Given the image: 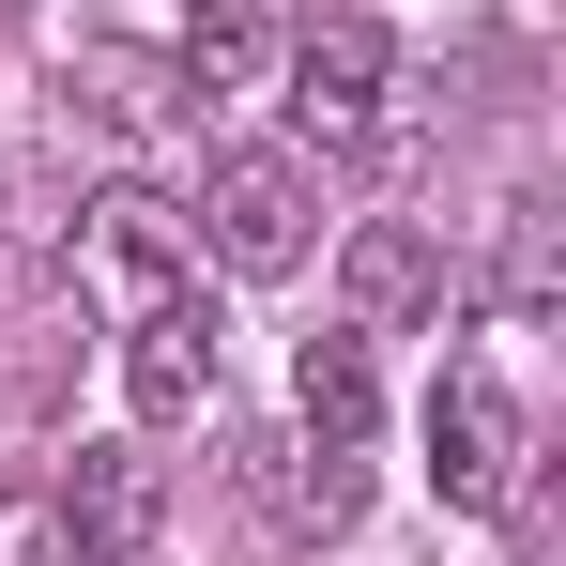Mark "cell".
Here are the masks:
<instances>
[{
	"label": "cell",
	"instance_id": "cell-1",
	"mask_svg": "<svg viewBox=\"0 0 566 566\" xmlns=\"http://www.w3.org/2000/svg\"><path fill=\"white\" fill-rule=\"evenodd\" d=\"M185 230L230 261V276H306V245H322V169H306L291 138H230V154L199 169Z\"/></svg>",
	"mask_w": 566,
	"mask_h": 566
},
{
	"label": "cell",
	"instance_id": "cell-2",
	"mask_svg": "<svg viewBox=\"0 0 566 566\" xmlns=\"http://www.w3.org/2000/svg\"><path fill=\"white\" fill-rule=\"evenodd\" d=\"M169 291H199V230H185V199H154V185L77 199V306H93L107 337H123V322H154Z\"/></svg>",
	"mask_w": 566,
	"mask_h": 566
},
{
	"label": "cell",
	"instance_id": "cell-3",
	"mask_svg": "<svg viewBox=\"0 0 566 566\" xmlns=\"http://www.w3.org/2000/svg\"><path fill=\"white\" fill-rule=\"evenodd\" d=\"M276 93H291V123L322 138V154H368L382 138V93H398V31L382 15H291V62H276Z\"/></svg>",
	"mask_w": 566,
	"mask_h": 566
},
{
	"label": "cell",
	"instance_id": "cell-4",
	"mask_svg": "<svg viewBox=\"0 0 566 566\" xmlns=\"http://www.w3.org/2000/svg\"><path fill=\"white\" fill-rule=\"evenodd\" d=\"M429 490H444L460 521H505V505L536 490V429H521V398H505L490 368L429 382Z\"/></svg>",
	"mask_w": 566,
	"mask_h": 566
},
{
	"label": "cell",
	"instance_id": "cell-5",
	"mask_svg": "<svg viewBox=\"0 0 566 566\" xmlns=\"http://www.w3.org/2000/svg\"><path fill=\"white\" fill-rule=\"evenodd\" d=\"M214 353H230V322H214L199 291H169L154 322H123V398H138V429H185L199 398H214Z\"/></svg>",
	"mask_w": 566,
	"mask_h": 566
},
{
	"label": "cell",
	"instance_id": "cell-6",
	"mask_svg": "<svg viewBox=\"0 0 566 566\" xmlns=\"http://www.w3.org/2000/svg\"><path fill=\"white\" fill-rule=\"evenodd\" d=\"M46 505H62V552H77V566H123V552H154L169 474L138 460V444H77V474H62Z\"/></svg>",
	"mask_w": 566,
	"mask_h": 566
},
{
	"label": "cell",
	"instance_id": "cell-7",
	"mask_svg": "<svg viewBox=\"0 0 566 566\" xmlns=\"http://www.w3.org/2000/svg\"><path fill=\"white\" fill-rule=\"evenodd\" d=\"M337 306H353V337H413V322L444 306V261H429V230L368 214V230L337 245Z\"/></svg>",
	"mask_w": 566,
	"mask_h": 566
},
{
	"label": "cell",
	"instance_id": "cell-8",
	"mask_svg": "<svg viewBox=\"0 0 566 566\" xmlns=\"http://www.w3.org/2000/svg\"><path fill=\"white\" fill-rule=\"evenodd\" d=\"M276 62H291V0H199V15H185V93L199 107L276 93Z\"/></svg>",
	"mask_w": 566,
	"mask_h": 566
},
{
	"label": "cell",
	"instance_id": "cell-9",
	"mask_svg": "<svg viewBox=\"0 0 566 566\" xmlns=\"http://www.w3.org/2000/svg\"><path fill=\"white\" fill-rule=\"evenodd\" d=\"M368 429H382V368H368V337H306V353H291V444L368 460Z\"/></svg>",
	"mask_w": 566,
	"mask_h": 566
},
{
	"label": "cell",
	"instance_id": "cell-10",
	"mask_svg": "<svg viewBox=\"0 0 566 566\" xmlns=\"http://www.w3.org/2000/svg\"><path fill=\"white\" fill-rule=\"evenodd\" d=\"M276 505L306 521V536H353V505H368V460H322V444H276Z\"/></svg>",
	"mask_w": 566,
	"mask_h": 566
},
{
	"label": "cell",
	"instance_id": "cell-11",
	"mask_svg": "<svg viewBox=\"0 0 566 566\" xmlns=\"http://www.w3.org/2000/svg\"><path fill=\"white\" fill-rule=\"evenodd\" d=\"M0 566H77V552H62V505H46V490H0Z\"/></svg>",
	"mask_w": 566,
	"mask_h": 566
},
{
	"label": "cell",
	"instance_id": "cell-12",
	"mask_svg": "<svg viewBox=\"0 0 566 566\" xmlns=\"http://www.w3.org/2000/svg\"><path fill=\"white\" fill-rule=\"evenodd\" d=\"M505 306H521V322L552 306V214H505Z\"/></svg>",
	"mask_w": 566,
	"mask_h": 566
}]
</instances>
